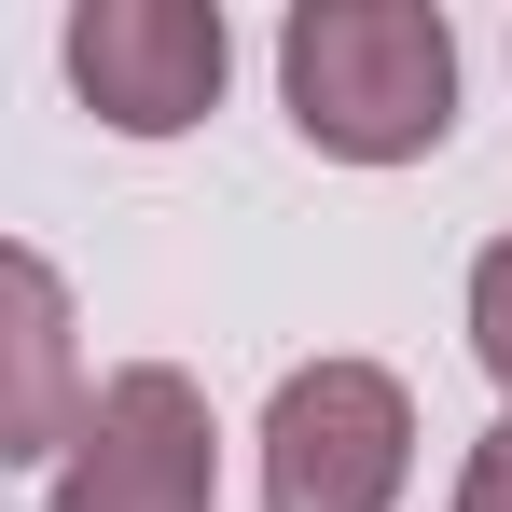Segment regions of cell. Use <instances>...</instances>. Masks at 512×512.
I'll use <instances>...</instances> for the list:
<instances>
[{"label": "cell", "mask_w": 512, "mask_h": 512, "mask_svg": "<svg viewBox=\"0 0 512 512\" xmlns=\"http://www.w3.org/2000/svg\"><path fill=\"white\" fill-rule=\"evenodd\" d=\"M277 97H291L305 153H333V167H416L457 125V28H443V0H291Z\"/></svg>", "instance_id": "obj_1"}, {"label": "cell", "mask_w": 512, "mask_h": 512, "mask_svg": "<svg viewBox=\"0 0 512 512\" xmlns=\"http://www.w3.org/2000/svg\"><path fill=\"white\" fill-rule=\"evenodd\" d=\"M416 485V388L388 360H305L263 402V512H388Z\"/></svg>", "instance_id": "obj_2"}, {"label": "cell", "mask_w": 512, "mask_h": 512, "mask_svg": "<svg viewBox=\"0 0 512 512\" xmlns=\"http://www.w3.org/2000/svg\"><path fill=\"white\" fill-rule=\"evenodd\" d=\"M56 56H70V97L111 139H180V125L222 111L236 28H222V0H70Z\"/></svg>", "instance_id": "obj_3"}, {"label": "cell", "mask_w": 512, "mask_h": 512, "mask_svg": "<svg viewBox=\"0 0 512 512\" xmlns=\"http://www.w3.org/2000/svg\"><path fill=\"white\" fill-rule=\"evenodd\" d=\"M56 512H222V429L180 360H125L56 457Z\"/></svg>", "instance_id": "obj_4"}, {"label": "cell", "mask_w": 512, "mask_h": 512, "mask_svg": "<svg viewBox=\"0 0 512 512\" xmlns=\"http://www.w3.org/2000/svg\"><path fill=\"white\" fill-rule=\"evenodd\" d=\"M84 319H70V277L0 236V471H42L84 443Z\"/></svg>", "instance_id": "obj_5"}, {"label": "cell", "mask_w": 512, "mask_h": 512, "mask_svg": "<svg viewBox=\"0 0 512 512\" xmlns=\"http://www.w3.org/2000/svg\"><path fill=\"white\" fill-rule=\"evenodd\" d=\"M471 360L499 374V402H512V236L471 263Z\"/></svg>", "instance_id": "obj_6"}, {"label": "cell", "mask_w": 512, "mask_h": 512, "mask_svg": "<svg viewBox=\"0 0 512 512\" xmlns=\"http://www.w3.org/2000/svg\"><path fill=\"white\" fill-rule=\"evenodd\" d=\"M457 512H512V416L471 443V471H457Z\"/></svg>", "instance_id": "obj_7"}]
</instances>
